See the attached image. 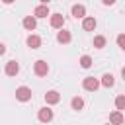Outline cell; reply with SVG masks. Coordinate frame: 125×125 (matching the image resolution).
<instances>
[{"label":"cell","instance_id":"cell-1","mask_svg":"<svg viewBox=\"0 0 125 125\" xmlns=\"http://www.w3.org/2000/svg\"><path fill=\"white\" fill-rule=\"evenodd\" d=\"M82 86H84V90H88V92H96V90L100 88V80L94 78V76H88V78H84Z\"/></svg>","mask_w":125,"mask_h":125},{"label":"cell","instance_id":"cell-6","mask_svg":"<svg viewBox=\"0 0 125 125\" xmlns=\"http://www.w3.org/2000/svg\"><path fill=\"white\" fill-rule=\"evenodd\" d=\"M4 72H6L8 76H16V74L20 72V64H18L16 61H8V62H6V68H4Z\"/></svg>","mask_w":125,"mask_h":125},{"label":"cell","instance_id":"cell-14","mask_svg":"<svg viewBox=\"0 0 125 125\" xmlns=\"http://www.w3.org/2000/svg\"><path fill=\"white\" fill-rule=\"evenodd\" d=\"M27 47L39 49V47H41V37H39V35H29V37H27Z\"/></svg>","mask_w":125,"mask_h":125},{"label":"cell","instance_id":"cell-13","mask_svg":"<svg viewBox=\"0 0 125 125\" xmlns=\"http://www.w3.org/2000/svg\"><path fill=\"white\" fill-rule=\"evenodd\" d=\"M70 39H72V35H70V31H66V29H61V31L57 33V41H59V43H70Z\"/></svg>","mask_w":125,"mask_h":125},{"label":"cell","instance_id":"cell-12","mask_svg":"<svg viewBox=\"0 0 125 125\" xmlns=\"http://www.w3.org/2000/svg\"><path fill=\"white\" fill-rule=\"evenodd\" d=\"M82 27H84L86 31H94V29H96V18H92V16L84 18V20H82Z\"/></svg>","mask_w":125,"mask_h":125},{"label":"cell","instance_id":"cell-11","mask_svg":"<svg viewBox=\"0 0 125 125\" xmlns=\"http://www.w3.org/2000/svg\"><path fill=\"white\" fill-rule=\"evenodd\" d=\"M21 23H23V27H25L27 31H33V29H35V25H37V21H35V16H25Z\"/></svg>","mask_w":125,"mask_h":125},{"label":"cell","instance_id":"cell-8","mask_svg":"<svg viewBox=\"0 0 125 125\" xmlns=\"http://www.w3.org/2000/svg\"><path fill=\"white\" fill-rule=\"evenodd\" d=\"M109 123H111V125H123V123H125L123 113H121V111H117V109H115V111H111V113H109Z\"/></svg>","mask_w":125,"mask_h":125},{"label":"cell","instance_id":"cell-21","mask_svg":"<svg viewBox=\"0 0 125 125\" xmlns=\"http://www.w3.org/2000/svg\"><path fill=\"white\" fill-rule=\"evenodd\" d=\"M121 76H123V80H125V66L121 68Z\"/></svg>","mask_w":125,"mask_h":125},{"label":"cell","instance_id":"cell-19","mask_svg":"<svg viewBox=\"0 0 125 125\" xmlns=\"http://www.w3.org/2000/svg\"><path fill=\"white\" fill-rule=\"evenodd\" d=\"M115 107H117V111H123L125 109V94H121V96L115 98Z\"/></svg>","mask_w":125,"mask_h":125},{"label":"cell","instance_id":"cell-17","mask_svg":"<svg viewBox=\"0 0 125 125\" xmlns=\"http://www.w3.org/2000/svg\"><path fill=\"white\" fill-rule=\"evenodd\" d=\"M78 62H80L82 68H90V66H92V57H90V55H82Z\"/></svg>","mask_w":125,"mask_h":125},{"label":"cell","instance_id":"cell-10","mask_svg":"<svg viewBox=\"0 0 125 125\" xmlns=\"http://www.w3.org/2000/svg\"><path fill=\"white\" fill-rule=\"evenodd\" d=\"M33 16H35V18H47V16H49V6H47V4H39V6L33 10Z\"/></svg>","mask_w":125,"mask_h":125},{"label":"cell","instance_id":"cell-7","mask_svg":"<svg viewBox=\"0 0 125 125\" xmlns=\"http://www.w3.org/2000/svg\"><path fill=\"white\" fill-rule=\"evenodd\" d=\"M62 25H64V18H62V14H53V16H51V27H55V29H62Z\"/></svg>","mask_w":125,"mask_h":125},{"label":"cell","instance_id":"cell-3","mask_svg":"<svg viewBox=\"0 0 125 125\" xmlns=\"http://www.w3.org/2000/svg\"><path fill=\"white\" fill-rule=\"evenodd\" d=\"M33 72H35L37 76H47V72H49V64H47L45 61H35V64H33Z\"/></svg>","mask_w":125,"mask_h":125},{"label":"cell","instance_id":"cell-18","mask_svg":"<svg viewBox=\"0 0 125 125\" xmlns=\"http://www.w3.org/2000/svg\"><path fill=\"white\" fill-rule=\"evenodd\" d=\"M94 47L96 49H104L105 47V37L104 35H96L94 37Z\"/></svg>","mask_w":125,"mask_h":125},{"label":"cell","instance_id":"cell-9","mask_svg":"<svg viewBox=\"0 0 125 125\" xmlns=\"http://www.w3.org/2000/svg\"><path fill=\"white\" fill-rule=\"evenodd\" d=\"M70 12H72V16H74L76 20H78V18H82V20H84V18H88V16H86V8H84L82 4H74Z\"/></svg>","mask_w":125,"mask_h":125},{"label":"cell","instance_id":"cell-4","mask_svg":"<svg viewBox=\"0 0 125 125\" xmlns=\"http://www.w3.org/2000/svg\"><path fill=\"white\" fill-rule=\"evenodd\" d=\"M37 119H39L41 123H49V121H53V109H49V107H41L39 113H37Z\"/></svg>","mask_w":125,"mask_h":125},{"label":"cell","instance_id":"cell-16","mask_svg":"<svg viewBox=\"0 0 125 125\" xmlns=\"http://www.w3.org/2000/svg\"><path fill=\"white\" fill-rule=\"evenodd\" d=\"M115 84V78H113V74H104L102 76V86H105V88H111Z\"/></svg>","mask_w":125,"mask_h":125},{"label":"cell","instance_id":"cell-22","mask_svg":"<svg viewBox=\"0 0 125 125\" xmlns=\"http://www.w3.org/2000/svg\"><path fill=\"white\" fill-rule=\"evenodd\" d=\"M123 125H125V123H123Z\"/></svg>","mask_w":125,"mask_h":125},{"label":"cell","instance_id":"cell-20","mask_svg":"<svg viewBox=\"0 0 125 125\" xmlns=\"http://www.w3.org/2000/svg\"><path fill=\"white\" fill-rule=\"evenodd\" d=\"M117 45L125 51V33H119V35H117Z\"/></svg>","mask_w":125,"mask_h":125},{"label":"cell","instance_id":"cell-15","mask_svg":"<svg viewBox=\"0 0 125 125\" xmlns=\"http://www.w3.org/2000/svg\"><path fill=\"white\" fill-rule=\"evenodd\" d=\"M70 105H72V109H76V111H80V109L84 107V100H82L80 96H74V98L70 100Z\"/></svg>","mask_w":125,"mask_h":125},{"label":"cell","instance_id":"cell-2","mask_svg":"<svg viewBox=\"0 0 125 125\" xmlns=\"http://www.w3.org/2000/svg\"><path fill=\"white\" fill-rule=\"evenodd\" d=\"M16 98L20 102H29L31 100V90L27 86H20V88H16Z\"/></svg>","mask_w":125,"mask_h":125},{"label":"cell","instance_id":"cell-5","mask_svg":"<svg viewBox=\"0 0 125 125\" xmlns=\"http://www.w3.org/2000/svg\"><path fill=\"white\" fill-rule=\"evenodd\" d=\"M45 102H47L49 105H55V104L61 102V94H59L57 90H49V92L45 94Z\"/></svg>","mask_w":125,"mask_h":125}]
</instances>
